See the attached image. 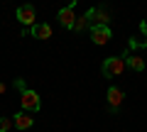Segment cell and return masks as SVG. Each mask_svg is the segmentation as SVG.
<instances>
[{
	"label": "cell",
	"mask_w": 147,
	"mask_h": 132,
	"mask_svg": "<svg viewBox=\"0 0 147 132\" xmlns=\"http://www.w3.org/2000/svg\"><path fill=\"white\" fill-rule=\"evenodd\" d=\"M17 88L22 90L20 93V105H22V110L25 113H37L39 108H42V101H39V95H37V90H32V88H27L25 86V81H17Z\"/></svg>",
	"instance_id": "obj_1"
},
{
	"label": "cell",
	"mask_w": 147,
	"mask_h": 132,
	"mask_svg": "<svg viewBox=\"0 0 147 132\" xmlns=\"http://www.w3.org/2000/svg\"><path fill=\"white\" fill-rule=\"evenodd\" d=\"M123 56H125V69H130V71H145V69H147L145 59H142V56H137V54L125 52Z\"/></svg>",
	"instance_id": "obj_8"
},
{
	"label": "cell",
	"mask_w": 147,
	"mask_h": 132,
	"mask_svg": "<svg viewBox=\"0 0 147 132\" xmlns=\"http://www.w3.org/2000/svg\"><path fill=\"white\" fill-rule=\"evenodd\" d=\"M12 117H0V132H7V130H12Z\"/></svg>",
	"instance_id": "obj_12"
},
{
	"label": "cell",
	"mask_w": 147,
	"mask_h": 132,
	"mask_svg": "<svg viewBox=\"0 0 147 132\" xmlns=\"http://www.w3.org/2000/svg\"><path fill=\"white\" fill-rule=\"evenodd\" d=\"M86 17H88L91 27H100V25H108L110 27V12L105 10V7H91L88 12H86Z\"/></svg>",
	"instance_id": "obj_3"
},
{
	"label": "cell",
	"mask_w": 147,
	"mask_h": 132,
	"mask_svg": "<svg viewBox=\"0 0 147 132\" xmlns=\"http://www.w3.org/2000/svg\"><path fill=\"white\" fill-rule=\"evenodd\" d=\"M34 17H37V10H34V5H20L17 7V22L20 25H32L34 27Z\"/></svg>",
	"instance_id": "obj_7"
},
{
	"label": "cell",
	"mask_w": 147,
	"mask_h": 132,
	"mask_svg": "<svg viewBox=\"0 0 147 132\" xmlns=\"http://www.w3.org/2000/svg\"><path fill=\"white\" fill-rule=\"evenodd\" d=\"M0 93H5V83H0Z\"/></svg>",
	"instance_id": "obj_14"
},
{
	"label": "cell",
	"mask_w": 147,
	"mask_h": 132,
	"mask_svg": "<svg viewBox=\"0 0 147 132\" xmlns=\"http://www.w3.org/2000/svg\"><path fill=\"white\" fill-rule=\"evenodd\" d=\"M110 39H113V29H110L108 25L91 27V42H93L96 47H103V44H108Z\"/></svg>",
	"instance_id": "obj_4"
},
{
	"label": "cell",
	"mask_w": 147,
	"mask_h": 132,
	"mask_svg": "<svg viewBox=\"0 0 147 132\" xmlns=\"http://www.w3.org/2000/svg\"><path fill=\"white\" fill-rule=\"evenodd\" d=\"M30 34L34 39H49V37H52V27H49L47 22H39V25H34L30 29Z\"/></svg>",
	"instance_id": "obj_10"
},
{
	"label": "cell",
	"mask_w": 147,
	"mask_h": 132,
	"mask_svg": "<svg viewBox=\"0 0 147 132\" xmlns=\"http://www.w3.org/2000/svg\"><path fill=\"white\" fill-rule=\"evenodd\" d=\"M123 71H125V56H108L103 61V76L105 78L120 76Z\"/></svg>",
	"instance_id": "obj_2"
},
{
	"label": "cell",
	"mask_w": 147,
	"mask_h": 132,
	"mask_svg": "<svg viewBox=\"0 0 147 132\" xmlns=\"http://www.w3.org/2000/svg\"><path fill=\"white\" fill-rule=\"evenodd\" d=\"M142 47H145V49H147V39H145V44H142Z\"/></svg>",
	"instance_id": "obj_15"
},
{
	"label": "cell",
	"mask_w": 147,
	"mask_h": 132,
	"mask_svg": "<svg viewBox=\"0 0 147 132\" xmlns=\"http://www.w3.org/2000/svg\"><path fill=\"white\" fill-rule=\"evenodd\" d=\"M140 34H145V37H147V17L140 22Z\"/></svg>",
	"instance_id": "obj_13"
},
{
	"label": "cell",
	"mask_w": 147,
	"mask_h": 132,
	"mask_svg": "<svg viewBox=\"0 0 147 132\" xmlns=\"http://www.w3.org/2000/svg\"><path fill=\"white\" fill-rule=\"evenodd\" d=\"M105 101H108L110 113H118V108H120L123 101H125V93H123V88H118V86H110L108 93H105Z\"/></svg>",
	"instance_id": "obj_6"
},
{
	"label": "cell",
	"mask_w": 147,
	"mask_h": 132,
	"mask_svg": "<svg viewBox=\"0 0 147 132\" xmlns=\"http://www.w3.org/2000/svg\"><path fill=\"white\" fill-rule=\"evenodd\" d=\"M74 7H76V0H74V3H69L66 7H61V10H59V15H57L59 25L66 27V29H74V22H76V12H74Z\"/></svg>",
	"instance_id": "obj_5"
},
{
	"label": "cell",
	"mask_w": 147,
	"mask_h": 132,
	"mask_svg": "<svg viewBox=\"0 0 147 132\" xmlns=\"http://www.w3.org/2000/svg\"><path fill=\"white\" fill-rule=\"evenodd\" d=\"M71 32H76V34H81V32H91V22H88V17H86V12H84L81 17H76Z\"/></svg>",
	"instance_id": "obj_11"
},
{
	"label": "cell",
	"mask_w": 147,
	"mask_h": 132,
	"mask_svg": "<svg viewBox=\"0 0 147 132\" xmlns=\"http://www.w3.org/2000/svg\"><path fill=\"white\" fill-rule=\"evenodd\" d=\"M12 125H15L17 130H30V127L34 125V117H32L30 113L20 110V113H15V117H12Z\"/></svg>",
	"instance_id": "obj_9"
}]
</instances>
